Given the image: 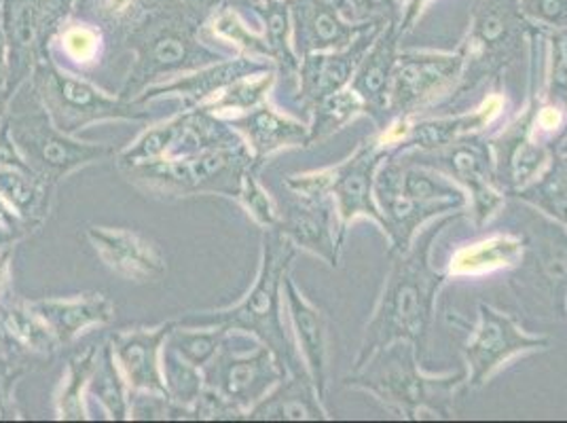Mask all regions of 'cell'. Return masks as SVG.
I'll return each mask as SVG.
<instances>
[{
  "label": "cell",
  "instance_id": "cell-1",
  "mask_svg": "<svg viewBox=\"0 0 567 423\" xmlns=\"http://www.w3.org/2000/svg\"><path fill=\"white\" fill-rule=\"evenodd\" d=\"M197 7L199 0H166L127 32L123 43L134 51L136 60L121 97L134 102L151 85L231 58V53L202 39L204 18Z\"/></svg>",
  "mask_w": 567,
  "mask_h": 423
},
{
  "label": "cell",
  "instance_id": "cell-2",
  "mask_svg": "<svg viewBox=\"0 0 567 423\" xmlns=\"http://www.w3.org/2000/svg\"><path fill=\"white\" fill-rule=\"evenodd\" d=\"M295 255V244L278 229H269V234L262 237V262L257 282L244 297V301L220 311L190 313L176 322L181 327L216 329L227 334L236 330L257 334L262 345H267L278 358L286 373L292 376L309 375L301 355L284 329L282 320L284 278L288 276V267Z\"/></svg>",
  "mask_w": 567,
  "mask_h": 423
},
{
  "label": "cell",
  "instance_id": "cell-3",
  "mask_svg": "<svg viewBox=\"0 0 567 423\" xmlns=\"http://www.w3.org/2000/svg\"><path fill=\"white\" fill-rule=\"evenodd\" d=\"M445 225L447 220L425 231V236L413 250L409 248L404 255H392L394 265L390 278L385 280L378 311L367 327L362 348L355 358L354 371L378 350L396 341H409L415 345V350L424 348L434 313L436 292L445 282V276L432 269L427 252L434 237Z\"/></svg>",
  "mask_w": 567,
  "mask_h": 423
},
{
  "label": "cell",
  "instance_id": "cell-4",
  "mask_svg": "<svg viewBox=\"0 0 567 423\" xmlns=\"http://www.w3.org/2000/svg\"><path fill=\"white\" fill-rule=\"evenodd\" d=\"M466 379V373L445 379L420 375L415 345L396 341L378 350L355 369L348 385L371 392L409 420H447L453 411L455 390Z\"/></svg>",
  "mask_w": 567,
  "mask_h": 423
},
{
  "label": "cell",
  "instance_id": "cell-5",
  "mask_svg": "<svg viewBox=\"0 0 567 423\" xmlns=\"http://www.w3.org/2000/svg\"><path fill=\"white\" fill-rule=\"evenodd\" d=\"M375 195L383 216V231L392 239V255H404L415 231L427 218L462 210L466 195L436 174L434 167L390 159L375 178Z\"/></svg>",
  "mask_w": 567,
  "mask_h": 423
},
{
  "label": "cell",
  "instance_id": "cell-6",
  "mask_svg": "<svg viewBox=\"0 0 567 423\" xmlns=\"http://www.w3.org/2000/svg\"><path fill=\"white\" fill-rule=\"evenodd\" d=\"M260 167L246 141L208 148L185 157H164L121 174L144 193L159 197L225 195L236 197L248 169Z\"/></svg>",
  "mask_w": 567,
  "mask_h": 423
},
{
  "label": "cell",
  "instance_id": "cell-7",
  "mask_svg": "<svg viewBox=\"0 0 567 423\" xmlns=\"http://www.w3.org/2000/svg\"><path fill=\"white\" fill-rule=\"evenodd\" d=\"M28 85L45 109L53 125L74 136L76 132L104 121H151V113L121 95H109L76 72L60 66L49 53L37 64Z\"/></svg>",
  "mask_w": 567,
  "mask_h": 423
},
{
  "label": "cell",
  "instance_id": "cell-8",
  "mask_svg": "<svg viewBox=\"0 0 567 423\" xmlns=\"http://www.w3.org/2000/svg\"><path fill=\"white\" fill-rule=\"evenodd\" d=\"M532 24L520 11V0H476L468 41L462 45L464 69L457 95L497 76L519 60L523 43H529Z\"/></svg>",
  "mask_w": 567,
  "mask_h": 423
},
{
  "label": "cell",
  "instance_id": "cell-9",
  "mask_svg": "<svg viewBox=\"0 0 567 423\" xmlns=\"http://www.w3.org/2000/svg\"><path fill=\"white\" fill-rule=\"evenodd\" d=\"M9 132L28 167L53 185L81 167L100 164L115 155L111 144L76 141L58 130L41 104L32 111L11 109Z\"/></svg>",
  "mask_w": 567,
  "mask_h": 423
},
{
  "label": "cell",
  "instance_id": "cell-10",
  "mask_svg": "<svg viewBox=\"0 0 567 423\" xmlns=\"http://www.w3.org/2000/svg\"><path fill=\"white\" fill-rule=\"evenodd\" d=\"M74 0H4L0 25L7 41V87L16 95L30 81L51 45Z\"/></svg>",
  "mask_w": 567,
  "mask_h": 423
},
{
  "label": "cell",
  "instance_id": "cell-11",
  "mask_svg": "<svg viewBox=\"0 0 567 423\" xmlns=\"http://www.w3.org/2000/svg\"><path fill=\"white\" fill-rule=\"evenodd\" d=\"M202 371L206 388L229 402L244 417L286 375L282 364L267 345H257L248 353L234 352L227 334L220 350Z\"/></svg>",
  "mask_w": 567,
  "mask_h": 423
},
{
  "label": "cell",
  "instance_id": "cell-12",
  "mask_svg": "<svg viewBox=\"0 0 567 423\" xmlns=\"http://www.w3.org/2000/svg\"><path fill=\"white\" fill-rule=\"evenodd\" d=\"M464 51L457 53H401L388 97V118L404 121L430 100L451 87L464 72Z\"/></svg>",
  "mask_w": 567,
  "mask_h": 423
},
{
  "label": "cell",
  "instance_id": "cell-13",
  "mask_svg": "<svg viewBox=\"0 0 567 423\" xmlns=\"http://www.w3.org/2000/svg\"><path fill=\"white\" fill-rule=\"evenodd\" d=\"M478 311L481 322L464 348L471 388H481L515 353L540 350L550 343L546 337L523 332L513 318L494 307L481 306Z\"/></svg>",
  "mask_w": 567,
  "mask_h": 423
},
{
  "label": "cell",
  "instance_id": "cell-14",
  "mask_svg": "<svg viewBox=\"0 0 567 423\" xmlns=\"http://www.w3.org/2000/svg\"><path fill=\"white\" fill-rule=\"evenodd\" d=\"M422 164L447 172L473 190L474 216L478 225H483L504 202L502 190L497 188L489 142L466 136L445 148L432 151Z\"/></svg>",
  "mask_w": 567,
  "mask_h": 423
},
{
  "label": "cell",
  "instance_id": "cell-15",
  "mask_svg": "<svg viewBox=\"0 0 567 423\" xmlns=\"http://www.w3.org/2000/svg\"><path fill=\"white\" fill-rule=\"evenodd\" d=\"M383 157H388L385 144L369 142V144H362L348 162L327 169L329 193H331L332 199L337 204V212L341 216L339 241H343L346 229L355 216H369L383 227V216L373 199L375 169Z\"/></svg>",
  "mask_w": 567,
  "mask_h": 423
},
{
  "label": "cell",
  "instance_id": "cell-16",
  "mask_svg": "<svg viewBox=\"0 0 567 423\" xmlns=\"http://www.w3.org/2000/svg\"><path fill=\"white\" fill-rule=\"evenodd\" d=\"M85 237L94 246L100 260L127 282H157L166 276L164 250L157 241L142 236L136 229L92 225L87 227Z\"/></svg>",
  "mask_w": 567,
  "mask_h": 423
},
{
  "label": "cell",
  "instance_id": "cell-17",
  "mask_svg": "<svg viewBox=\"0 0 567 423\" xmlns=\"http://www.w3.org/2000/svg\"><path fill=\"white\" fill-rule=\"evenodd\" d=\"M385 28V24H373L367 28L364 32L358 34L352 45L339 51H320V53H309L303 55L299 62V97L297 102L301 109L311 111L318 102L324 97L341 92L354 76L362 58L367 55L373 41L378 39L379 32Z\"/></svg>",
  "mask_w": 567,
  "mask_h": 423
},
{
  "label": "cell",
  "instance_id": "cell-18",
  "mask_svg": "<svg viewBox=\"0 0 567 423\" xmlns=\"http://www.w3.org/2000/svg\"><path fill=\"white\" fill-rule=\"evenodd\" d=\"M174 324L176 322H166L155 329L118 330L111 337L109 343L130 394H155L169 399L162 373V352Z\"/></svg>",
  "mask_w": 567,
  "mask_h": 423
},
{
  "label": "cell",
  "instance_id": "cell-19",
  "mask_svg": "<svg viewBox=\"0 0 567 423\" xmlns=\"http://www.w3.org/2000/svg\"><path fill=\"white\" fill-rule=\"evenodd\" d=\"M274 69H278V66L271 60H257V58H248V55L234 58L231 55V58H225L210 66L185 72L181 76L164 81V83L151 85L134 102L144 106L146 102H151L155 97L178 95L185 104V111H189V109H197V106L210 102L214 95L220 94L223 90H227L239 79L259 74V72L274 71Z\"/></svg>",
  "mask_w": 567,
  "mask_h": 423
},
{
  "label": "cell",
  "instance_id": "cell-20",
  "mask_svg": "<svg viewBox=\"0 0 567 423\" xmlns=\"http://www.w3.org/2000/svg\"><path fill=\"white\" fill-rule=\"evenodd\" d=\"M331 193L301 195L292 193L278 208V231L295 246L318 255L331 267L339 260V241L332 234Z\"/></svg>",
  "mask_w": 567,
  "mask_h": 423
},
{
  "label": "cell",
  "instance_id": "cell-21",
  "mask_svg": "<svg viewBox=\"0 0 567 423\" xmlns=\"http://www.w3.org/2000/svg\"><path fill=\"white\" fill-rule=\"evenodd\" d=\"M295 25V53L299 58L320 51H339L373 24H354L331 0H288Z\"/></svg>",
  "mask_w": 567,
  "mask_h": 423
},
{
  "label": "cell",
  "instance_id": "cell-22",
  "mask_svg": "<svg viewBox=\"0 0 567 423\" xmlns=\"http://www.w3.org/2000/svg\"><path fill=\"white\" fill-rule=\"evenodd\" d=\"M401 22H390L379 32L378 39L362 58L358 71L354 72L352 92H354L364 111L373 117L388 123V97H390V85L394 69L399 62V41H401Z\"/></svg>",
  "mask_w": 567,
  "mask_h": 423
},
{
  "label": "cell",
  "instance_id": "cell-23",
  "mask_svg": "<svg viewBox=\"0 0 567 423\" xmlns=\"http://www.w3.org/2000/svg\"><path fill=\"white\" fill-rule=\"evenodd\" d=\"M538 109L532 106L519 123L502 134L494 144V172L496 183L506 190H519L543 169L548 159V151L540 142L532 138V127L536 123Z\"/></svg>",
  "mask_w": 567,
  "mask_h": 423
},
{
  "label": "cell",
  "instance_id": "cell-24",
  "mask_svg": "<svg viewBox=\"0 0 567 423\" xmlns=\"http://www.w3.org/2000/svg\"><path fill=\"white\" fill-rule=\"evenodd\" d=\"M53 330L60 345H69L92 327H106L115 320V306L104 292H87L74 297H53L28 301Z\"/></svg>",
  "mask_w": 567,
  "mask_h": 423
},
{
  "label": "cell",
  "instance_id": "cell-25",
  "mask_svg": "<svg viewBox=\"0 0 567 423\" xmlns=\"http://www.w3.org/2000/svg\"><path fill=\"white\" fill-rule=\"evenodd\" d=\"M284 299L295 327L299 350L303 353L306 369L318 390L322 402L327 400V385H329V343H327V327L324 318L316 307L309 303L295 286L292 278H284Z\"/></svg>",
  "mask_w": 567,
  "mask_h": 423
},
{
  "label": "cell",
  "instance_id": "cell-26",
  "mask_svg": "<svg viewBox=\"0 0 567 423\" xmlns=\"http://www.w3.org/2000/svg\"><path fill=\"white\" fill-rule=\"evenodd\" d=\"M227 121L244 136L259 165L280 148L309 144L308 125L297 118L286 117L267 102Z\"/></svg>",
  "mask_w": 567,
  "mask_h": 423
},
{
  "label": "cell",
  "instance_id": "cell-27",
  "mask_svg": "<svg viewBox=\"0 0 567 423\" xmlns=\"http://www.w3.org/2000/svg\"><path fill=\"white\" fill-rule=\"evenodd\" d=\"M53 183L30 167H0V199L18 214L30 234L48 220L53 208Z\"/></svg>",
  "mask_w": 567,
  "mask_h": 423
},
{
  "label": "cell",
  "instance_id": "cell-28",
  "mask_svg": "<svg viewBox=\"0 0 567 423\" xmlns=\"http://www.w3.org/2000/svg\"><path fill=\"white\" fill-rule=\"evenodd\" d=\"M246 420L255 422H301V420H327L322 399L309 375L292 376L280 388L271 390L260 399L248 413Z\"/></svg>",
  "mask_w": 567,
  "mask_h": 423
},
{
  "label": "cell",
  "instance_id": "cell-29",
  "mask_svg": "<svg viewBox=\"0 0 567 423\" xmlns=\"http://www.w3.org/2000/svg\"><path fill=\"white\" fill-rule=\"evenodd\" d=\"M0 327L9 350L32 358H51L62 345L45 320L28 306V301L7 299L0 303Z\"/></svg>",
  "mask_w": 567,
  "mask_h": 423
},
{
  "label": "cell",
  "instance_id": "cell-30",
  "mask_svg": "<svg viewBox=\"0 0 567 423\" xmlns=\"http://www.w3.org/2000/svg\"><path fill=\"white\" fill-rule=\"evenodd\" d=\"M499 102H492L483 106L476 113L457 115V117L432 118L415 123L413 127H406L399 138L396 151L402 153L404 148H420L424 153H432L439 148H445L455 141H462L471 136L476 130L485 127L492 118L496 117Z\"/></svg>",
  "mask_w": 567,
  "mask_h": 423
},
{
  "label": "cell",
  "instance_id": "cell-31",
  "mask_svg": "<svg viewBox=\"0 0 567 423\" xmlns=\"http://www.w3.org/2000/svg\"><path fill=\"white\" fill-rule=\"evenodd\" d=\"M527 246L538 278L553 295L555 307L561 313L567 292V229L553 223H538Z\"/></svg>",
  "mask_w": 567,
  "mask_h": 423
},
{
  "label": "cell",
  "instance_id": "cell-32",
  "mask_svg": "<svg viewBox=\"0 0 567 423\" xmlns=\"http://www.w3.org/2000/svg\"><path fill=\"white\" fill-rule=\"evenodd\" d=\"M51 55L60 66L76 74L92 71L104 55V30L85 22L64 24L51 45Z\"/></svg>",
  "mask_w": 567,
  "mask_h": 423
},
{
  "label": "cell",
  "instance_id": "cell-33",
  "mask_svg": "<svg viewBox=\"0 0 567 423\" xmlns=\"http://www.w3.org/2000/svg\"><path fill=\"white\" fill-rule=\"evenodd\" d=\"M90 399L102 404L109 420H130V388L118 371L111 343L100 345L94 373L87 385V400Z\"/></svg>",
  "mask_w": 567,
  "mask_h": 423
},
{
  "label": "cell",
  "instance_id": "cell-34",
  "mask_svg": "<svg viewBox=\"0 0 567 423\" xmlns=\"http://www.w3.org/2000/svg\"><path fill=\"white\" fill-rule=\"evenodd\" d=\"M202 39L213 45L220 43L223 48H231V53L237 51L248 58L257 60H271L269 49L265 45V39L259 37L250 25L239 18L236 7L223 4L218 11H214L213 18L202 25Z\"/></svg>",
  "mask_w": 567,
  "mask_h": 423
},
{
  "label": "cell",
  "instance_id": "cell-35",
  "mask_svg": "<svg viewBox=\"0 0 567 423\" xmlns=\"http://www.w3.org/2000/svg\"><path fill=\"white\" fill-rule=\"evenodd\" d=\"M262 16L265 25V45L269 49L271 62L278 66V71L286 76H295L299 71V55L295 53L292 41H290V7L288 0H260L255 7Z\"/></svg>",
  "mask_w": 567,
  "mask_h": 423
},
{
  "label": "cell",
  "instance_id": "cell-36",
  "mask_svg": "<svg viewBox=\"0 0 567 423\" xmlns=\"http://www.w3.org/2000/svg\"><path fill=\"white\" fill-rule=\"evenodd\" d=\"M100 348L92 345L83 352H76L69 360L64 383L55 396V411L60 420H87V385L94 373L95 360Z\"/></svg>",
  "mask_w": 567,
  "mask_h": 423
},
{
  "label": "cell",
  "instance_id": "cell-37",
  "mask_svg": "<svg viewBox=\"0 0 567 423\" xmlns=\"http://www.w3.org/2000/svg\"><path fill=\"white\" fill-rule=\"evenodd\" d=\"M525 204L543 210L567 227V155H557L543 176L515 190Z\"/></svg>",
  "mask_w": 567,
  "mask_h": 423
},
{
  "label": "cell",
  "instance_id": "cell-38",
  "mask_svg": "<svg viewBox=\"0 0 567 423\" xmlns=\"http://www.w3.org/2000/svg\"><path fill=\"white\" fill-rule=\"evenodd\" d=\"M276 74H278V69L244 76L236 83H231L227 90H223L220 94L214 95L210 102H206L197 109L210 111L216 117L223 118L237 117L241 113H248L267 100V94L271 92V87L276 83Z\"/></svg>",
  "mask_w": 567,
  "mask_h": 423
},
{
  "label": "cell",
  "instance_id": "cell-39",
  "mask_svg": "<svg viewBox=\"0 0 567 423\" xmlns=\"http://www.w3.org/2000/svg\"><path fill=\"white\" fill-rule=\"evenodd\" d=\"M185 121H187V111L169 118L162 125H155V127L146 130L130 148L118 153V169L123 172V169H132V167H138V165L153 164V162L169 157L174 144L181 138Z\"/></svg>",
  "mask_w": 567,
  "mask_h": 423
},
{
  "label": "cell",
  "instance_id": "cell-40",
  "mask_svg": "<svg viewBox=\"0 0 567 423\" xmlns=\"http://www.w3.org/2000/svg\"><path fill=\"white\" fill-rule=\"evenodd\" d=\"M523 255V241L515 237L497 236L471 248H464L451 267V274L468 276L478 271H492L502 265H508Z\"/></svg>",
  "mask_w": 567,
  "mask_h": 423
},
{
  "label": "cell",
  "instance_id": "cell-41",
  "mask_svg": "<svg viewBox=\"0 0 567 423\" xmlns=\"http://www.w3.org/2000/svg\"><path fill=\"white\" fill-rule=\"evenodd\" d=\"M162 373L166 383L167 396L178 406L187 409L190 415L193 404L202 396L206 383H204V371L190 364L181 353L174 352L167 343H164L162 352Z\"/></svg>",
  "mask_w": 567,
  "mask_h": 423
},
{
  "label": "cell",
  "instance_id": "cell-42",
  "mask_svg": "<svg viewBox=\"0 0 567 423\" xmlns=\"http://www.w3.org/2000/svg\"><path fill=\"white\" fill-rule=\"evenodd\" d=\"M311 111H313V125L309 127V144L329 138L332 132L343 127L355 113L364 111V104L352 90L350 92L341 90L318 102Z\"/></svg>",
  "mask_w": 567,
  "mask_h": 423
},
{
  "label": "cell",
  "instance_id": "cell-43",
  "mask_svg": "<svg viewBox=\"0 0 567 423\" xmlns=\"http://www.w3.org/2000/svg\"><path fill=\"white\" fill-rule=\"evenodd\" d=\"M225 334L227 332L223 330L181 327L176 322L172 332L167 334L166 343L174 352L189 360L190 364H195L197 369H204L220 350Z\"/></svg>",
  "mask_w": 567,
  "mask_h": 423
},
{
  "label": "cell",
  "instance_id": "cell-44",
  "mask_svg": "<svg viewBox=\"0 0 567 423\" xmlns=\"http://www.w3.org/2000/svg\"><path fill=\"white\" fill-rule=\"evenodd\" d=\"M550 72H548V106L567 113V28H553L550 37Z\"/></svg>",
  "mask_w": 567,
  "mask_h": 423
},
{
  "label": "cell",
  "instance_id": "cell-45",
  "mask_svg": "<svg viewBox=\"0 0 567 423\" xmlns=\"http://www.w3.org/2000/svg\"><path fill=\"white\" fill-rule=\"evenodd\" d=\"M257 172H259V167H252L246 172L237 199L241 202L246 212L259 223L260 227L276 229L278 227V206H274L271 197L260 185Z\"/></svg>",
  "mask_w": 567,
  "mask_h": 423
},
{
  "label": "cell",
  "instance_id": "cell-46",
  "mask_svg": "<svg viewBox=\"0 0 567 423\" xmlns=\"http://www.w3.org/2000/svg\"><path fill=\"white\" fill-rule=\"evenodd\" d=\"M346 20L354 24H390L401 22L399 0H343L341 9Z\"/></svg>",
  "mask_w": 567,
  "mask_h": 423
},
{
  "label": "cell",
  "instance_id": "cell-47",
  "mask_svg": "<svg viewBox=\"0 0 567 423\" xmlns=\"http://www.w3.org/2000/svg\"><path fill=\"white\" fill-rule=\"evenodd\" d=\"M28 358L22 353L0 348V420L16 417L13 409V385L24 375Z\"/></svg>",
  "mask_w": 567,
  "mask_h": 423
},
{
  "label": "cell",
  "instance_id": "cell-48",
  "mask_svg": "<svg viewBox=\"0 0 567 423\" xmlns=\"http://www.w3.org/2000/svg\"><path fill=\"white\" fill-rule=\"evenodd\" d=\"M527 20L548 28H567V0H520Z\"/></svg>",
  "mask_w": 567,
  "mask_h": 423
},
{
  "label": "cell",
  "instance_id": "cell-49",
  "mask_svg": "<svg viewBox=\"0 0 567 423\" xmlns=\"http://www.w3.org/2000/svg\"><path fill=\"white\" fill-rule=\"evenodd\" d=\"M9 165L28 167L24 157L20 155V151H18V146H16V142L11 138L9 121H7V125L0 130V167H9Z\"/></svg>",
  "mask_w": 567,
  "mask_h": 423
},
{
  "label": "cell",
  "instance_id": "cell-50",
  "mask_svg": "<svg viewBox=\"0 0 567 423\" xmlns=\"http://www.w3.org/2000/svg\"><path fill=\"white\" fill-rule=\"evenodd\" d=\"M16 255V244L0 248V303L11 299V260Z\"/></svg>",
  "mask_w": 567,
  "mask_h": 423
},
{
  "label": "cell",
  "instance_id": "cell-51",
  "mask_svg": "<svg viewBox=\"0 0 567 423\" xmlns=\"http://www.w3.org/2000/svg\"><path fill=\"white\" fill-rule=\"evenodd\" d=\"M0 225H2L4 229H9V231L18 234L20 237L30 236L28 227L18 218V214L11 210L2 199H0Z\"/></svg>",
  "mask_w": 567,
  "mask_h": 423
},
{
  "label": "cell",
  "instance_id": "cell-52",
  "mask_svg": "<svg viewBox=\"0 0 567 423\" xmlns=\"http://www.w3.org/2000/svg\"><path fill=\"white\" fill-rule=\"evenodd\" d=\"M11 100H13V94L9 92L7 83L0 85V130L7 125L9 115H11Z\"/></svg>",
  "mask_w": 567,
  "mask_h": 423
},
{
  "label": "cell",
  "instance_id": "cell-53",
  "mask_svg": "<svg viewBox=\"0 0 567 423\" xmlns=\"http://www.w3.org/2000/svg\"><path fill=\"white\" fill-rule=\"evenodd\" d=\"M7 83V41L0 25V85Z\"/></svg>",
  "mask_w": 567,
  "mask_h": 423
},
{
  "label": "cell",
  "instance_id": "cell-54",
  "mask_svg": "<svg viewBox=\"0 0 567 423\" xmlns=\"http://www.w3.org/2000/svg\"><path fill=\"white\" fill-rule=\"evenodd\" d=\"M204 4L210 9L214 4H218V7H223V4H231V7H236V4H246V7H257L259 2L257 0H204Z\"/></svg>",
  "mask_w": 567,
  "mask_h": 423
},
{
  "label": "cell",
  "instance_id": "cell-55",
  "mask_svg": "<svg viewBox=\"0 0 567 423\" xmlns=\"http://www.w3.org/2000/svg\"><path fill=\"white\" fill-rule=\"evenodd\" d=\"M22 237L18 236V234H13V231H9V229H4L2 225H0V248L2 246H9V244H18Z\"/></svg>",
  "mask_w": 567,
  "mask_h": 423
},
{
  "label": "cell",
  "instance_id": "cell-56",
  "mask_svg": "<svg viewBox=\"0 0 567 423\" xmlns=\"http://www.w3.org/2000/svg\"><path fill=\"white\" fill-rule=\"evenodd\" d=\"M0 348H2V350H9V343H7V337H4V332H2V327H0Z\"/></svg>",
  "mask_w": 567,
  "mask_h": 423
},
{
  "label": "cell",
  "instance_id": "cell-57",
  "mask_svg": "<svg viewBox=\"0 0 567 423\" xmlns=\"http://www.w3.org/2000/svg\"><path fill=\"white\" fill-rule=\"evenodd\" d=\"M561 313H567V292L566 297H564V303H561Z\"/></svg>",
  "mask_w": 567,
  "mask_h": 423
},
{
  "label": "cell",
  "instance_id": "cell-58",
  "mask_svg": "<svg viewBox=\"0 0 567 423\" xmlns=\"http://www.w3.org/2000/svg\"><path fill=\"white\" fill-rule=\"evenodd\" d=\"M561 138H564V141H567V127L566 130H564V132H561Z\"/></svg>",
  "mask_w": 567,
  "mask_h": 423
},
{
  "label": "cell",
  "instance_id": "cell-59",
  "mask_svg": "<svg viewBox=\"0 0 567 423\" xmlns=\"http://www.w3.org/2000/svg\"><path fill=\"white\" fill-rule=\"evenodd\" d=\"M561 153H566L567 155V142L564 144V146H561Z\"/></svg>",
  "mask_w": 567,
  "mask_h": 423
},
{
  "label": "cell",
  "instance_id": "cell-60",
  "mask_svg": "<svg viewBox=\"0 0 567 423\" xmlns=\"http://www.w3.org/2000/svg\"><path fill=\"white\" fill-rule=\"evenodd\" d=\"M2 2H4V0H0V9H2Z\"/></svg>",
  "mask_w": 567,
  "mask_h": 423
}]
</instances>
